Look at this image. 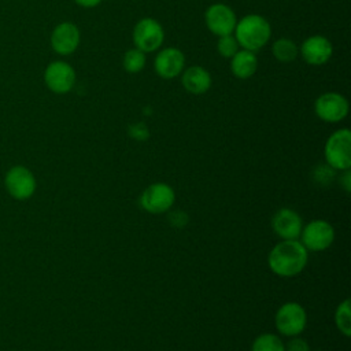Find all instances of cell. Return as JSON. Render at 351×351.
Returning a JSON list of instances; mask_svg holds the SVG:
<instances>
[{"label":"cell","instance_id":"cell-3","mask_svg":"<svg viewBox=\"0 0 351 351\" xmlns=\"http://www.w3.org/2000/svg\"><path fill=\"white\" fill-rule=\"evenodd\" d=\"M326 165L335 170H347L351 167V132L347 128L333 132L324 147Z\"/></svg>","mask_w":351,"mask_h":351},{"label":"cell","instance_id":"cell-17","mask_svg":"<svg viewBox=\"0 0 351 351\" xmlns=\"http://www.w3.org/2000/svg\"><path fill=\"white\" fill-rule=\"evenodd\" d=\"M256 69L258 58L252 51L241 48L230 58V70L236 78L247 80L255 74Z\"/></svg>","mask_w":351,"mask_h":351},{"label":"cell","instance_id":"cell-22","mask_svg":"<svg viewBox=\"0 0 351 351\" xmlns=\"http://www.w3.org/2000/svg\"><path fill=\"white\" fill-rule=\"evenodd\" d=\"M336 177V170L332 169L329 165H318L311 171V180L319 186H328L333 182Z\"/></svg>","mask_w":351,"mask_h":351},{"label":"cell","instance_id":"cell-27","mask_svg":"<svg viewBox=\"0 0 351 351\" xmlns=\"http://www.w3.org/2000/svg\"><path fill=\"white\" fill-rule=\"evenodd\" d=\"M344 173H343V176H341V185H343V188H344V191L346 192H350V189H351V173H350V169H347V170H343Z\"/></svg>","mask_w":351,"mask_h":351},{"label":"cell","instance_id":"cell-23","mask_svg":"<svg viewBox=\"0 0 351 351\" xmlns=\"http://www.w3.org/2000/svg\"><path fill=\"white\" fill-rule=\"evenodd\" d=\"M240 45L236 40L234 36L232 34H226V36H221L218 37V41H217V51L221 56L226 58V59H230L237 51H239Z\"/></svg>","mask_w":351,"mask_h":351},{"label":"cell","instance_id":"cell-24","mask_svg":"<svg viewBox=\"0 0 351 351\" xmlns=\"http://www.w3.org/2000/svg\"><path fill=\"white\" fill-rule=\"evenodd\" d=\"M129 134L132 138L134 140H138V141H143V140H147L148 136H149V132L147 129V126L144 123H133L129 126Z\"/></svg>","mask_w":351,"mask_h":351},{"label":"cell","instance_id":"cell-2","mask_svg":"<svg viewBox=\"0 0 351 351\" xmlns=\"http://www.w3.org/2000/svg\"><path fill=\"white\" fill-rule=\"evenodd\" d=\"M233 32L239 45L243 49L255 52L269 43L271 26L262 15L248 14L237 21Z\"/></svg>","mask_w":351,"mask_h":351},{"label":"cell","instance_id":"cell-9","mask_svg":"<svg viewBox=\"0 0 351 351\" xmlns=\"http://www.w3.org/2000/svg\"><path fill=\"white\" fill-rule=\"evenodd\" d=\"M348 100L337 92L319 95L314 101V112L324 122L336 123L343 121L348 114Z\"/></svg>","mask_w":351,"mask_h":351},{"label":"cell","instance_id":"cell-26","mask_svg":"<svg viewBox=\"0 0 351 351\" xmlns=\"http://www.w3.org/2000/svg\"><path fill=\"white\" fill-rule=\"evenodd\" d=\"M285 351H310V347L304 339L295 336L285 346Z\"/></svg>","mask_w":351,"mask_h":351},{"label":"cell","instance_id":"cell-11","mask_svg":"<svg viewBox=\"0 0 351 351\" xmlns=\"http://www.w3.org/2000/svg\"><path fill=\"white\" fill-rule=\"evenodd\" d=\"M44 81L49 90L59 95L67 93L75 84V71L69 63L55 60L47 66L44 71Z\"/></svg>","mask_w":351,"mask_h":351},{"label":"cell","instance_id":"cell-18","mask_svg":"<svg viewBox=\"0 0 351 351\" xmlns=\"http://www.w3.org/2000/svg\"><path fill=\"white\" fill-rule=\"evenodd\" d=\"M271 52L277 60L282 63H288L296 59V56L299 55V48L296 47L295 41H292L291 38L282 37L273 43Z\"/></svg>","mask_w":351,"mask_h":351},{"label":"cell","instance_id":"cell-4","mask_svg":"<svg viewBox=\"0 0 351 351\" xmlns=\"http://www.w3.org/2000/svg\"><path fill=\"white\" fill-rule=\"evenodd\" d=\"M274 324L280 335L295 337L300 335L307 325L306 310L296 302L284 303L274 315Z\"/></svg>","mask_w":351,"mask_h":351},{"label":"cell","instance_id":"cell-10","mask_svg":"<svg viewBox=\"0 0 351 351\" xmlns=\"http://www.w3.org/2000/svg\"><path fill=\"white\" fill-rule=\"evenodd\" d=\"M204 22L207 29L213 34L221 37L233 33L234 26L237 23V18L234 11L229 5L223 3H215L206 10Z\"/></svg>","mask_w":351,"mask_h":351},{"label":"cell","instance_id":"cell-14","mask_svg":"<svg viewBox=\"0 0 351 351\" xmlns=\"http://www.w3.org/2000/svg\"><path fill=\"white\" fill-rule=\"evenodd\" d=\"M271 228L281 240H298L303 228V221L295 210L282 207L273 215Z\"/></svg>","mask_w":351,"mask_h":351},{"label":"cell","instance_id":"cell-25","mask_svg":"<svg viewBox=\"0 0 351 351\" xmlns=\"http://www.w3.org/2000/svg\"><path fill=\"white\" fill-rule=\"evenodd\" d=\"M169 221L174 228H184L188 223V215L182 210H176L170 213Z\"/></svg>","mask_w":351,"mask_h":351},{"label":"cell","instance_id":"cell-19","mask_svg":"<svg viewBox=\"0 0 351 351\" xmlns=\"http://www.w3.org/2000/svg\"><path fill=\"white\" fill-rule=\"evenodd\" d=\"M350 299H344L336 308L335 313V324L337 329L346 337L351 336V306Z\"/></svg>","mask_w":351,"mask_h":351},{"label":"cell","instance_id":"cell-7","mask_svg":"<svg viewBox=\"0 0 351 351\" xmlns=\"http://www.w3.org/2000/svg\"><path fill=\"white\" fill-rule=\"evenodd\" d=\"M299 237L307 251H325L335 240V229L325 219H314L302 228Z\"/></svg>","mask_w":351,"mask_h":351},{"label":"cell","instance_id":"cell-1","mask_svg":"<svg viewBox=\"0 0 351 351\" xmlns=\"http://www.w3.org/2000/svg\"><path fill=\"white\" fill-rule=\"evenodd\" d=\"M308 261V251L299 240H281L267 256L270 270L280 277H293L303 271Z\"/></svg>","mask_w":351,"mask_h":351},{"label":"cell","instance_id":"cell-15","mask_svg":"<svg viewBox=\"0 0 351 351\" xmlns=\"http://www.w3.org/2000/svg\"><path fill=\"white\" fill-rule=\"evenodd\" d=\"M80 40V29L71 22H62L51 34V47L59 55H70L78 48Z\"/></svg>","mask_w":351,"mask_h":351},{"label":"cell","instance_id":"cell-29","mask_svg":"<svg viewBox=\"0 0 351 351\" xmlns=\"http://www.w3.org/2000/svg\"><path fill=\"white\" fill-rule=\"evenodd\" d=\"M319 351H321V350H319Z\"/></svg>","mask_w":351,"mask_h":351},{"label":"cell","instance_id":"cell-20","mask_svg":"<svg viewBox=\"0 0 351 351\" xmlns=\"http://www.w3.org/2000/svg\"><path fill=\"white\" fill-rule=\"evenodd\" d=\"M251 351H285V344L277 335L262 333L254 340Z\"/></svg>","mask_w":351,"mask_h":351},{"label":"cell","instance_id":"cell-28","mask_svg":"<svg viewBox=\"0 0 351 351\" xmlns=\"http://www.w3.org/2000/svg\"><path fill=\"white\" fill-rule=\"evenodd\" d=\"M78 5L81 7H85V8H92V7H96L101 3V0H74Z\"/></svg>","mask_w":351,"mask_h":351},{"label":"cell","instance_id":"cell-8","mask_svg":"<svg viewBox=\"0 0 351 351\" xmlns=\"http://www.w3.org/2000/svg\"><path fill=\"white\" fill-rule=\"evenodd\" d=\"M165 41V30L154 18L140 19L133 29V43L143 52L156 51Z\"/></svg>","mask_w":351,"mask_h":351},{"label":"cell","instance_id":"cell-6","mask_svg":"<svg viewBox=\"0 0 351 351\" xmlns=\"http://www.w3.org/2000/svg\"><path fill=\"white\" fill-rule=\"evenodd\" d=\"M176 202L174 189L165 182H155L147 186L140 196V206L149 214L167 213Z\"/></svg>","mask_w":351,"mask_h":351},{"label":"cell","instance_id":"cell-16","mask_svg":"<svg viewBox=\"0 0 351 351\" xmlns=\"http://www.w3.org/2000/svg\"><path fill=\"white\" fill-rule=\"evenodd\" d=\"M181 82L185 90L193 95L206 93L211 88V74L203 66H189L181 73Z\"/></svg>","mask_w":351,"mask_h":351},{"label":"cell","instance_id":"cell-12","mask_svg":"<svg viewBox=\"0 0 351 351\" xmlns=\"http://www.w3.org/2000/svg\"><path fill=\"white\" fill-rule=\"evenodd\" d=\"M299 52L306 63L311 66H322L332 58L333 47L325 36L314 34L302 43Z\"/></svg>","mask_w":351,"mask_h":351},{"label":"cell","instance_id":"cell-13","mask_svg":"<svg viewBox=\"0 0 351 351\" xmlns=\"http://www.w3.org/2000/svg\"><path fill=\"white\" fill-rule=\"evenodd\" d=\"M154 67L156 74L163 80H173L178 77L185 67V56L181 49L167 47L155 56Z\"/></svg>","mask_w":351,"mask_h":351},{"label":"cell","instance_id":"cell-5","mask_svg":"<svg viewBox=\"0 0 351 351\" xmlns=\"http://www.w3.org/2000/svg\"><path fill=\"white\" fill-rule=\"evenodd\" d=\"M4 186L12 199L27 200L34 195L37 189V181L30 169L22 165H16L10 167L5 173Z\"/></svg>","mask_w":351,"mask_h":351},{"label":"cell","instance_id":"cell-21","mask_svg":"<svg viewBox=\"0 0 351 351\" xmlns=\"http://www.w3.org/2000/svg\"><path fill=\"white\" fill-rule=\"evenodd\" d=\"M145 52H143L141 49L138 48H130L125 52L123 55V60H122V64H123V69L128 71V73H138L144 69L145 66Z\"/></svg>","mask_w":351,"mask_h":351}]
</instances>
